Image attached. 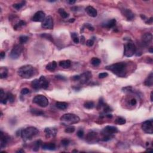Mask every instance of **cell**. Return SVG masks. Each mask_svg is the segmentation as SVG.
I'll return each instance as SVG.
<instances>
[{"mask_svg": "<svg viewBox=\"0 0 153 153\" xmlns=\"http://www.w3.org/2000/svg\"><path fill=\"white\" fill-rule=\"evenodd\" d=\"M118 132V129L116 127L107 126L102 131V134L104 136H113V135Z\"/></svg>", "mask_w": 153, "mask_h": 153, "instance_id": "9", "label": "cell"}, {"mask_svg": "<svg viewBox=\"0 0 153 153\" xmlns=\"http://www.w3.org/2000/svg\"><path fill=\"white\" fill-rule=\"evenodd\" d=\"M153 40V35L151 33H146L144 34L142 36V42L144 45H148Z\"/></svg>", "mask_w": 153, "mask_h": 153, "instance_id": "15", "label": "cell"}, {"mask_svg": "<svg viewBox=\"0 0 153 153\" xmlns=\"http://www.w3.org/2000/svg\"><path fill=\"white\" fill-rule=\"evenodd\" d=\"M86 11L88 15L92 17V18H95L98 15V11H97V10L92 6H88L86 9Z\"/></svg>", "mask_w": 153, "mask_h": 153, "instance_id": "18", "label": "cell"}, {"mask_svg": "<svg viewBox=\"0 0 153 153\" xmlns=\"http://www.w3.org/2000/svg\"><path fill=\"white\" fill-rule=\"evenodd\" d=\"M108 75V73L107 72H102L100 73V74H99V78H104L105 77H107Z\"/></svg>", "mask_w": 153, "mask_h": 153, "instance_id": "46", "label": "cell"}, {"mask_svg": "<svg viewBox=\"0 0 153 153\" xmlns=\"http://www.w3.org/2000/svg\"><path fill=\"white\" fill-rule=\"evenodd\" d=\"M39 134V130L38 129L35 127H28L27 128L21 130V136L22 138L25 141H30L35 136Z\"/></svg>", "mask_w": 153, "mask_h": 153, "instance_id": "3", "label": "cell"}, {"mask_svg": "<svg viewBox=\"0 0 153 153\" xmlns=\"http://www.w3.org/2000/svg\"><path fill=\"white\" fill-rule=\"evenodd\" d=\"M70 143V141L68 139H63L61 141V144L63 147H67Z\"/></svg>", "mask_w": 153, "mask_h": 153, "instance_id": "42", "label": "cell"}, {"mask_svg": "<svg viewBox=\"0 0 153 153\" xmlns=\"http://www.w3.org/2000/svg\"><path fill=\"white\" fill-rule=\"evenodd\" d=\"M105 116L107 117V118H112V114H107V115H105Z\"/></svg>", "mask_w": 153, "mask_h": 153, "instance_id": "57", "label": "cell"}, {"mask_svg": "<svg viewBox=\"0 0 153 153\" xmlns=\"http://www.w3.org/2000/svg\"><path fill=\"white\" fill-rule=\"evenodd\" d=\"M75 21V19H71L70 20H69V22H71V23H72V22H74Z\"/></svg>", "mask_w": 153, "mask_h": 153, "instance_id": "58", "label": "cell"}, {"mask_svg": "<svg viewBox=\"0 0 153 153\" xmlns=\"http://www.w3.org/2000/svg\"><path fill=\"white\" fill-rule=\"evenodd\" d=\"M86 44L88 47H92L93 46V44H94V41H93V40H89L87 41Z\"/></svg>", "mask_w": 153, "mask_h": 153, "instance_id": "45", "label": "cell"}, {"mask_svg": "<svg viewBox=\"0 0 153 153\" xmlns=\"http://www.w3.org/2000/svg\"><path fill=\"white\" fill-rule=\"evenodd\" d=\"M28 36H25V35H22L19 37V42L21 44H25V43H27L28 40Z\"/></svg>", "mask_w": 153, "mask_h": 153, "instance_id": "36", "label": "cell"}, {"mask_svg": "<svg viewBox=\"0 0 153 153\" xmlns=\"http://www.w3.org/2000/svg\"><path fill=\"white\" fill-rule=\"evenodd\" d=\"M106 69L111 71L113 74L119 77H124L126 75L127 65L126 62H121L107 66Z\"/></svg>", "mask_w": 153, "mask_h": 153, "instance_id": "1", "label": "cell"}, {"mask_svg": "<svg viewBox=\"0 0 153 153\" xmlns=\"http://www.w3.org/2000/svg\"><path fill=\"white\" fill-rule=\"evenodd\" d=\"M84 27H86V28H87L90 31H94V28H93V27H92V25H90V24L89 23H86L85 25H84Z\"/></svg>", "mask_w": 153, "mask_h": 153, "instance_id": "44", "label": "cell"}, {"mask_svg": "<svg viewBox=\"0 0 153 153\" xmlns=\"http://www.w3.org/2000/svg\"><path fill=\"white\" fill-rule=\"evenodd\" d=\"M25 25H26V22H25V21H23V20H20L18 23L14 25V29L17 30L18 29L21 28L22 27H23Z\"/></svg>", "mask_w": 153, "mask_h": 153, "instance_id": "35", "label": "cell"}, {"mask_svg": "<svg viewBox=\"0 0 153 153\" xmlns=\"http://www.w3.org/2000/svg\"><path fill=\"white\" fill-rule=\"evenodd\" d=\"M76 135H77V136H78L79 138H83V136H84V132H83V130H79L77 132V133H76Z\"/></svg>", "mask_w": 153, "mask_h": 153, "instance_id": "47", "label": "cell"}, {"mask_svg": "<svg viewBox=\"0 0 153 153\" xmlns=\"http://www.w3.org/2000/svg\"><path fill=\"white\" fill-rule=\"evenodd\" d=\"M92 74L90 71H87L83 73V74L80 75V81L81 84H84L86 83L89 80L92 78Z\"/></svg>", "mask_w": 153, "mask_h": 153, "instance_id": "14", "label": "cell"}, {"mask_svg": "<svg viewBox=\"0 0 153 153\" xmlns=\"http://www.w3.org/2000/svg\"><path fill=\"white\" fill-rule=\"evenodd\" d=\"M31 86L34 88V89H40V85L39 79H35L32 81Z\"/></svg>", "mask_w": 153, "mask_h": 153, "instance_id": "28", "label": "cell"}, {"mask_svg": "<svg viewBox=\"0 0 153 153\" xmlns=\"http://www.w3.org/2000/svg\"><path fill=\"white\" fill-rule=\"evenodd\" d=\"M60 122L64 126H69L71 124H75L80 122V119L78 116L74 114L68 113L64 114L60 117Z\"/></svg>", "mask_w": 153, "mask_h": 153, "instance_id": "4", "label": "cell"}, {"mask_svg": "<svg viewBox=\"0 0 153 153\" xmlns=\"http://www.w3.org/2000/svg\"><path fill=\"white\" fill-rule=\"evenodd\" d=\"M56 107L57 108L61 110H65L68 107V104L64 102H57L56 103Z\"/></svg>", "mask_w": 153, "mask_h": 153, "instance_id": "24", "label": "cell"}, {"mask_svg": "<svg viewBox=\"0 0 153 153\" xmlns=\"http://www.w3.org/2000/svg\"><path fill=\"white\" fill-rule=\"evenodd\" d=\"M45 14L43 11H38L34 15L32 18V20L35 22H43L45 19Z\"/></svg>", "mask_w": 153, "mask_h": 153, "instance_id": "11", "label": "cell"}, {"mask_svg": "<svg viewBox=\"0 0 153 153\" xmlns=\"http://www.w3.org/2000/svg\"><path fill=\"white\" fill-rule=\"evenodd\" d=\"M58 13H59V14L60 15V16L62 17V18H64V19L68 18L69 16V14H68V13L66 12L65 10L63 9H59V10H58Z\"/></svg>", "mask_w": 153, "mask_h": 153, "instance_id": "29", "label": "cell"}, {"mask_svg": "<svg viewBox=\"0 0 153 153\" xmlns=\"http://www.w3.org/2000/svg\"><path fill=\"white\" fill-rule=\"evenodd\" d=\"M5 52H1V59H3L4 58H5Z\"/></svg>", "mask_w": 153, "mask_h": 153, "instance_id": "53", "label": "cell"}, {"mask_svg": "<svg viewBox=\"0 0 153 153\" xmlns=\"http://www.w3.org/2000/svg\"><path fill=\"white\" fill-rule=\"evenodd\" d=\"M56 78H58V79L59 80H65L66 78H65L64 76H62V75H56Z\"/></svg>", "mask_w": 153, "mask_h": 153, "instance_id": "50", "label": "cell"}, {"mask_svg": "<svg viewBox=\"0 0 153 153\" xmlns=\"http://www.w3.org/2000/svg\"><path fill=\"white\" fill-rule=\"evenodd\" d=\"M41 141H37L34 143V146H33L32 149L34 151H38L39 150L40 147L41 145Z\"/></svg>", "mask_w": 153, "mask_h": 153, "instance_id": "32", "label": "cell"}, {"mask_svg": "<svg viewBox=\"0 0 153 153\" xmlns=\"http://www.w3.org/2000/svg\"><path fill=\"white\" fill-rule=\"evenodd\" d=\"M9 138L7 136L5 135L2 131H1V138H0V140H1V149L4 148L7 146L8 142H9Z\"/></svg>", "mask_w": 153, "mask_h": 153, "instance_id": "16", "label": "cell"}, {"mask_svg": "<svg viewBox=\"0 0 153 153\" xmlns=\"http://www.w3.org/2000/svg\"><path fill=\"white\" fill-rule=\"evenodd\" d=\"M122 13L123 15L126 17L128 20H132L135 18V14L132 12V10L128 9H123L122 10Z\"/></svg>", "mask_w": 153, "mask_h": 153, "instance_id": "13", "label": "cell"}, {"mask_svg": "<svg viewBox=\"0 0 153 153\" xmlns=\"http://www.w3.org/2000/svg\"><path fill=\"white\" fill-rule=\"evenodd\" d=\"M84 41H85V38H84V36H81V43L84 44Z\"/></svg>", "mask_w": 153, "mask_h": 153, "instance_id": "55", "label": "cell"}, {"mask_svg": "<svg viewBox=\"0 0 153 153\" xmlns=\"http://www.w3.org/2000/svg\"><path fill=\"white\" fill-rule=\"evenodd\" d=\"M57 67V63L55 61H52L46 65V69L50 71H53Z\"/></svg>", "mask_w": 153, "mask_h": 153, "instance_id": "26", "label": "cell"}, {"mask_svg": "<svg viewBox=\"0 0 153 153\" xmlns=\"http://www.w3.org/2000/svg\"><path fill=\"white\" fill-rule=\"evenodd\" d=\"M144 84L147 86H152L153 84V74L151 72L150 74L147 76L144 81Z\"/></svg>", "mask_w": 153, "mask_h": 153, "instance_id": "22", "label": "cell"}, {"mask_svg": "<svg viewBox=\"0 0 153 153\" xmlns=\"http://www.w3.org/2000/svg\"><path fill=\"white\" fill-rule=\"evenodd\" d=\"M100 62H101V61H100V59L97 58H92V60H91V63H92L93 66H94V67H98V66H99V65H100Z\"/></svg>", "mask_w": 153, "mask_h": 153, "instance_id": "33", "label": "cell"}, {"mask_svg": "<svg viewBox=\"0 0 153 153\" xmlns=\"http://www.w3.org/2000/svg\"><path fill=\"white\" fill-rule=\"evenodd\" d=\"M22 51H23V47L21 45H19V44L15 45L14 47H13V49L11 50V52H10V58L13 59V60L18 59V58L20 57Z\"/></svg>", "mask_w": 153, "mask_h": 153, "instance_id": "7", "label": "cell"}, {"mask_svg": "<svg viewBox=\"0 0 153 153\" xmlns=\"http://www.w3.org/2000/svg\"><path fill=\"white\" fill-rule=\"evenodd\" d=\"M71 37L72 38H75V37H76V36H78V34H76V33H75V32L71 33Z\"/></svg>", "mask_w": 153, "mask_h": 153, "instance_id": "54", "label": "cell"}, {"mask_svg": "<svg viewBox=\"0 0 153 153\" xmlns=\"http://www.w3.org/2000/svg\"><path fill=\"white\" fill-rule=\"evenodd\" d=\"M59 66L60 67H62L63 68H69L71 65V62L69 60H62L59 62Z\"/></svg>", "mask_w": 153, "mask_h": 153, "instance_id": "25", "label": "cell"}, {"mask_svg": "<svg viewBox=\"0 0 153 153\" xmlns=\"http://www.w3.org/2000/svg\"><path fill=\"white\" fill-rule=\"evenodd\" d=\"M7 96L8 101H9L10 103H13L14 101V95L11 93H7Z\"/></svg>", "mask_w": 153, "mask_h": 153, "instance_id": "38", "label": "cell"}, {"mask_svg": "<svg viewBox=\"0 0 153 153\" xmlns=\"http://www.w3.org/2000/svg\"><path fill=\"white\" fill-rule=\"evenodd\" d=\"M33 103L38 105V106L43 108H45L49 105V100L44 95L42 94H38L36 95V96L34 97L33 99Z\"/></svg>", "mask_w": 153, "mask_h": 153, "instance_id": "6", "label": "cell"}, {"mask_svg": "<svg viewBox=\"0 0 153 153\" xmlns=\"http://www.w3.org/2000/svg\"><path fill=\"white\" fill-rule=\"evenodd\" d=\"M72 152H78V151H77V150H73Z\"/></svg>", "mask_w": 153, "mask_h": 153, "instance_id": "62", "label": "cell"}, {"mask_svg": "<svg viewBox=\"0 0 153 153\" xmlns=\"http://www.w3.org/2000/svg\"><path fill=\"white\" fill-rule=\"evenodd\" d=\"M151 101L153 102V92H151Z\"/></svg>", "mask_w": 153, "mask_h": 153, "instance_id": "60", "label": "cell"}, {"mask_svg": "<svg viewBox=\"0 0 153 153\" xmlns=\"http://www.w3.org/2000/svg\"><path fill=\"white\" fill-rule=\"evenodd\" d=\"M72 40H73V41H74V43H75V44H78L80 41L79 38H78V36H76V37H75V38H73Z\"/></svg>", "mask_w": 153, "mask_h": 153, "instance_id": "51", "label": "cell"}, {"mask_svg": "<svg viewBox=\"0 0 153 153\" xmlns=\"http://www.w3.org/2000/svg\"><path fill=\"white\" fill-rule=\"evenodd\" d=\"M117 21L115 19H112L111 20H108L107 22L104 23H102V26L104 28H108V29H111V28H114L115 26H116V24Z\"/></svg>", "mask_w": 153, "mask_h": 153, "instance_id": "19", "label": "cell"}, {"mask_svg": "<svg viewBox=\"0 0 153 153\" xmlns=\"http://www.w3.org/2000/svg\"><path fill=\"white\" fill-rule=\"evenodd\" d=\"M80 78V75H74L72 77V79L74 81H79Z\"/></svg>", "mask_w": 153, "mask_h": 153, "instance_id": "49", "label": "cell"}, {"mask_svg": "<svg viewBox=\"0 0 153 153\" xmlns=\"http://www.w3.org/2000/svg\"><path fill=\"white\" fill-rule=\"evenodd\" d=\"M153 120L152 119L147 120L142 124V129L144 132L148 134L153 133Z\"/></svg>", "mask_w": 153, "mask_h": 153, "instance_id": "8", "label": "cell"}, {"mask_svg": "<svg viewBox=\"0 0 153 153\" xmlns=\"http://www.w3.org/2000/svg\"><path fill=\"white\" fill-rule=\"evenodd\" d=\"M41 37H43V38H46V39L47 40H51L52 41H53V38H52V36H51V35H50V34H43L41 35Z\"/></svg>", "mask_w": 153, "mask_h": 153, "instance_id": "41", "label": "cell"}, {"mask_svg": "<svg viewBox=\"0 0 153 153\" xmlns=\"http://www.w3.org/2000/svg\"><path fill=\"white\" fill-rule=\"evenodd\" d=\"M29 93V90L27 88H24L21 90V94L22 95H25Z\"/></svg>", "mask_w": 153, "mask_h": 153, "instance_id": "43", "label": "cell"}, {"mask_svg": "<svg viewBox=\"0 0 153 153\" xmlns=\"http://www.w3.org/2000/svg\"><path fill=\"white\" fill-rule=\"evenodd\" d=\"M31 112L33 115L36 116H43L44 114L43 111L40 110V109H35V108H32V109H31Z\"/></svg>", "mask_w": 153, "mask_h": 153, "instance_id": "27", "label": "cell"}, {"mask_svg": "<svg viewBox=\"0 0 153 153\" xmlns=\"http://www.w3.org/2000/svg\"><path fill=\"white\" fill-rule=\"evenodd\" d=\"M40 85L41 89H47L49 86V81L45 78L44 76H41L39 78Z\"/></svg>", "mask_w": 153, "mask_h": 153, "instance_id": "17", "label": "cell"}, {"mask_svg": "<svg viewBox=\"0 0 153 153\" xmlns=\"http://www.w3.org/2000/svg\"><path fill=\"white\" fill-rule=\"evenodd\" d=\"M84 107L88 109H92V108H93L94 107V104L93 102L92 101L86 102H85L84 104Z\"/></svg>", "mask_w": 153, "mask_h": 153, "instance_id": "31", "label": "cell"}, {"mask_svg": "<svg viewBox=\"0 0 153 153\" xmlns=\"http://www.w3.org/2000/svg\"><path fill=\"white\" fill-rule=\"evenodd\" d=\"M67 2H68L69 4H74L75 3V1H71H71H68Z\"/></svg>", "mask_w": 153, "mask_h": 153, "instance_id": "56", "label": "cell"}, {"mask_svg": "<svg viewBox=\"0 0 153 153\" xmlns=\"http://www.w3.org/2000/svg\"><path fill=\"white\" fill-rule=\"evenodd\" d=\"M25 2L23 1L20 3H18V4H13V7L14 9H16V10H20V9H21L24 6V5H25Z\"/></svg>", "mask_w": 153, "mask_h": 153, "instance_id": "37", "label": "cell"}, {"mask_svg": "<svg viewBox=\"0 0 153 153\" xmlns=\"http://www.w3.org/2000/svg\"><path fill=\"white\" fill-rule=\"evenodd\" d=\"M126 122L125 118H123V117H118L116 118V121H115V123L117 124H119V125H123Z\"/></svg>", "mask_w": 153, "mask_h": 153, "instance_id": "34", "label": "cell"}, {"mask_svg": "<svg viewBox=\"0 0 153 153\" xmlns=\"http://www.w3.org/2000/svg\"><path fill=\"white\" fill-rule=\"evenodd\" d=\"M75 131V127L74 126H68L65 130V132L68 133H72Z\"/></svg>", "mask_w": 153, "mask_h": 153, "instance_id": "39", "label": "cell"}, {"mask_svg": "<svg viewBox=\"0 0 153 153\" xmlns=\"http://www.w3.org/2000/svg\"><path fill=\"white\" fill-rule=\"evenodd\" d=\"M149 52H150L151 53H153V47H151L150 49H149Z\"/></svg>", "mask_w": 153, "mask_h": 153, "instance_id": "59", "label": "cell"}, {"mask_svg": "<svg viewBox=\"0 0 153 153\" xmlns=\"http://www.w3.org/2000/svg\"><path fill=\"white\" fill-rule=\"evenodd\" d=\"M17 153H25V151L23 150H22V149H20V150L18 151Z\"/></svg>", "mask_w": 153, "mask_h": 153, "instance_id": "61", "label": "cell"}, {"mask_svg": "<svg viewBox=\"0 0 153 153\" xmlns=\"http://www.w3.org/2000/svg\"><path fill=\"white\" fill-rule=\"evenodd\" d=\"M130 104L132 106H134V105H136L137 104V101L136 100L135 98H133V99H132L130 100Z\"/></svg>", "mask_w": 153, "mask_h": 153, "instance_id": "48", "label": "cell"}, {"mask_svg": "<svg viewBox=\"0 0 153 153\" xmlns=\"http://www.w3.org/2000/svg\"><path fill=\"white\" fill-rule=\"evenodd\" d=\"M97 138H98V134L94 132H89L86 136L87 140L89 142H93V141H96Z\"/></svg>", "mask_w": 153, "mask_h": 153, "instance_id": "20", "label": "cell"}, {"mask_svg": "<svg viewBox=\"0 0 153 153\" xmlns=\"http://www.w3.org/2000/svg\"><path fill=\"white\" fill-rule=\"evenodd\" d=\"M42 148L44 150L53 151L56 149V145L54 143H46L44 144L42 146Z\"/></svg>", "mask_w": 153, "mask_h": 153, "instance_id": "21", "label": "cell"}, {"mask_svg": "<svg viewBox=\"0 0 153 153\" xmlns=\"http://www.w3.org/2000/svg\"><path fill=\"white\" fill-rule=\"evenodd\" d=\"M1 75H0V77L1 79L3 78H6L8 75V70L6 68H1Z\"/></svg>", "mask_w": 153, "mask_h": 153, "instance_id": "30", "label": "cell"}, {"mask_svg": "<svg viewBox=\"0 0 153 153\" xmlns=\"http://www.w3.org/2000/svg\"><path fill=\"white\" fill-rule=\"evenodd\" d=\"M58 130L54 127H47L44 130L45 137L47 138H52L56 136Z\"/></svg>", "mask_w": 153, "mask_h": 153, "instance_id": "12", "label": "cell"}, {"mask_svg": "<svg viewBox=\"0 0 153 153\" xmlns=\"http://www.w3.org/2000/svg\"><path fill=\"white\" fill-rule=\"evenodd\" d=\"M42 28L44 29H52L53 28V20L51 16H48L45 18L41 24Z\"/></svg>", "mask_w": 153, "mask_h": 153, "instance_id": "10", "label": "cell"}, {"mask_svg": "<svg viewBox=\"0 0 153 153\" xmlns=\"http://www.w3.org/2000/svg\"><path fill=\"white\" fill-rule=\"evenodd\" d=\"M104 112L105 113H107V114H108V112H110L111 111H112V109L111 108H110V107H109L108 105H107L105 104L104 106Z\"/></svg>", "mask_w": 153, "mask_h": 153, "instance_id": "40", "label": "cell"}, {"mask_svg": "<svg viewBox=\"0 0 153 153\" xmlns=\"http://www.w3.org/2000/svg\"><path fill=\"white\" fill-rule=\"evenodd\" d=\"M136 52V47L134 43L128 42L124 45V55L126 57H131Z\"/></svg>", "mask_w": 153, "mask_h": 153, "instance_id": "5", "label": "cell"}, {"mask_svg": "<svg viewBox=\"0 0 153 153\" xmlns=\"http://www.w3.org/2000/svg\"><path fill=\"white\" fill-rule=\"evenodd\" d=\"M35 71L34 67L30 65H27L20 67L18 71V75L25 79H29L35 75Z\"/></svg>", "mask_w": 153, "mask_h": 153, "instance_id": "2", "label": "cell"}, {"mask_svg": "<svg viewBox=\"0 0 153 153\" xmlns=\"http://www.w3.org/2000/svg\"><path fill=\"white\" fill-rule=\"evenodd\" d=\"M0 98H1V103L5 105L6 104L7 102H8L7 99V93H5L3 91V89H1V91H0Z\"/></svg>", "mask_w": 153, "mask_h": 153, "instance_id": "23", "label": "cell"}, {"mask_svg": "<svg viewBox=\"0 0 153 153\" xmlns=\"http://www.w3.org/2000/svg\"><path fill=\"white\" fill-rule=\"evenodd\" d=\"M153 18L151 17V18H150V19H148L147 21H146L145 23L147 24H151L153 23Z\"/></svg>", "mask_w": 153, "mask_h": 153, "instance_id": "52", "label": "cell"}]
</instances>
